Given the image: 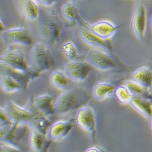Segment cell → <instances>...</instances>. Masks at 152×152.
<instances>
[{"label":"cell","instance_id":"11","mask_svg":"<svg viewBox=\"0 0 152 152\" xmlns=\"http://www.w3.org/2000/svg\"><path fill=\"white\" fill-rule=\"evenodd\" d=\"M92 69L93 66L88 62L72 60L65 65V73L69 79L82 82L88 78Z\"/></svg>","mask_w":152,"mask_h":152},{"label":"cell","instance_id":"25","mask_svg":"<svg viewBox=\"0 0 152 152\" xmlns=\"http://www.w3.org/2000/svg\"><path fill=\"white\" fill-rule=\"evenodd\" d=\"M50 125H51V122L48 119V118L39 113L28 125L32 126L43 134H46L47 131Z\"/></svg>","mask_w":152,"mask_h":152},{"label":"cell","instance_id":"23","mask_svg":"<svg viewBox=\"0 0 152 152\" xmlns=\"http://www.w3.org/2000/svg\"><path fill=\"white\" fill-rule=\"evenodd\" d=\"M116 86L107 82L97 83L93 88V95L97 100H102L114 93Z\"/></svg>","mask_w":152,"mask_h":152},{"label":"cell","instance_id":"32","mask_svg":"<svg viewBox=\"0 0 152 152\" xmlns=\"http://www.w3.org/2000/svg\"><path fill=\"white\" fill-rule=\"evenodd\" d=\"M6 30V28L4 26V24H3L1 20L0 19V35H1L3 32Z\"/></svg>","mask_w":152,"mask_h":152},{"label":"cell","instance_id":"13","mask_svg":"<svg viewBox=\"0 0 152 152\" xmlns=\"http://www.w3.org/2000/svg\"><path fill=\"white\" fill-rule=\"evenodd\" d=\"M75 119L60 121L50 125L46 133V137L52 142H60L66 138L72 130Z\"/></svg>","mask_w":152,"mask_h":152},{"label":"cell","instance_id":"9","mask_svg":"<svg viewBox=\"0 0 152 152\" xmlns=\"http://www.w3.org/2000/svg\"><path fill=\"white\" fill-rule=\"evenodd\" d=\"M1 36L3 42L9 46H27L33 43V38L31 32L24 28L6 29Z\"/></svg>","mask_w":152,"mask_h":152},{"label":"cell","instance_id":"5","mask_svg":"<svg viewBox=\"0 0 152 152\" xmlns=\"http://www.w3.org/2000/svg\"><path fill=\"white\" fill-rule=\"evenodd\" d=\"M0 61L15 70L30 74L29 61L23 49L19 48L8 47L0 56Z\"/></svg>","mask_w":152,"mask_h":152},{"label":"cell","instance_id":"31","mask_svg":"<svg viewBox=\"0 0 152 152\" xmlns=\"http://www.w3.org/2000/svg\"><path fill=\"white\" fill-rule=\"evenodd\" d=\"M104 150L101 149L100 147L99 146H93L91 147H90L88 150H86V151H90V152H99V151H103Z\"/></svg>","mask_w":152,"mask_h":152},{"label":"cell","instance_id":"29","mask_svg":"<svg viewBox=\"0 0 152 152\" xmlns=\"http://www.w3.org/2000/svg\"><path fill=\"white\" fill-rule=\"evenodd\" d=\"M37 4H40L45 7H50L56 3L63 0H34Z\"/></svg>","mask_w":152,"mask_h":152},{"label":"cell","instance_id":"3","mask_svg":"<svg viewBox=\"0 0 152 152\" xmlns=\"http://www.w3.org/2000/svg\"><path fill=\"white\" fill-rule=\"evenodd\" d=\"M54 58L48 48L43 42L36 43L31 49L29 61V72L33 79L53 66Z\"/></svg>","mask_w":152,"mask_h":152},{"label":"cell","instance_id":"27","mask_svg":"<svg viewBox=\"0 0 152 152\" xmlns=\"http://www.w3.org/2000/svg\"><path fill=\"white\" fill-rule=\"evenodd\" d=\"M114 93H115L117 100L122 104H126L129 103L132 97V95L124 86L116 88Z\"/></svg>","mask_w":152,"mask_h":152},{"label":"cell","instance_id":"10","mask_svg":"<svg viewBox=\"0 0 152 152\" xmlns=\"http://www.w3.org/2000/svg\"><path fill=\"white\" fill-rule=\"evenodd\" d=\"M75 120L80 128L90 134L92 138L95 139L96 134V117L92 107L86 105L79 108Z\"/></svg>","mask_w":152,"mask_h":152},{"label":"cell","instance_id":"2","mask_svg":"<svg viewBox=\"0 0 152 152\" xmlns=\"http://www.w3.org/2000/svg\"><path fill=\"white\" fill-rule=\"evenodd\" d=\"M37 30L42 42L48 46H54L60 40L62 23L53 13H47L40 10Z\"/></svg>","mask_w":152,"mask_h":152},{"label":"cell","instance_id":"20","mask_svg":"<svg viewBox=\"0 0 152 152\" xmlns=\"http://www.w3.org/2000/svg\"><path fill=\"white\" fill-rule=\"evenodd\" d=\"M133 81L145 88L152 86V69L148 67H142L136 69L131 75Z\"/></svg>","mask_w":152,"mask_h":152},{"label":"cell","instance_id":"7","mask_svg":"<svg viewBox=\"0 0 152 152\" xmlns=\"http://www.w3.org/2000/svg\"><path fill=\"white\" fill-rule=\"evenodd\" d=\"M131 26L137 39L141 42L145 41L147 27V9L142 0H137L134 4Z\"/></svg>","mask_w":152,"mask_h":152},{"label":"cell","instance_id":"35","mask_svg":"<svg viewBox=\"0 0 152 152\" xmlns=\"http://www.w3.org/2000/svg\"><path fill=\"white\" fill-rule=\"evenodd\" d=\"M72 1H74V2H76V3H77V1H80V0H72Z\"/></svg>","mask_w":152,"mask_h":152},{"label":"cell","instance_id":"21","mask_svg":"<svg viewBox=\"0 0 152 152\" xmlns=\"http://www.w3.org/2000/svg\"><path fill=\"white\" fill-rule=\"evenodd\" d=\"M61 14L65 20L71 24H75L81 17L76 2L67 1L63 3L61 9Z\"/></svg>","mask_w":152,"mask_h":152},{"label":"cell","instance_id":"18","mask_svg":"<svg viewBox=\"0 0 152 152\" xmlns=\"http://www.w3.org/2000/svg\"><path fill=\"white\" fill-rule=\"evenodd\" d=\"M129 104L148 119L152 118V101L142 96H132Z\"/></svg>","mask_w":152,"mask_h":152},{"label":"cell","instance_id":"12","mask_svg":"<svg viewBox=\"0 0 152 152\" xmlns=\"http://www.w3.org/2000/svg\"><path fill=\"white\" fill-rule=\"evenodd\" d=\"M78 23L81 24V26L86 28L97 36L105 40L110 39L119 29V26L107 20L99 21L95 23L91 24L80 17Z\"/></svg>","mask_w":152,"mask_h":152},{"label":"cell","instance_id":"16","mask_svg":"<svg viewBox=\"0 0 152 152\" xmlns=\"http://www.w3.org/2000/svg\"><path fill=\"white\" fill-rule=\"evenodd\" d=\"M33 105L38 111L48 118L55 114L54 98L49 94H41L33 98Z\"/></svg>","mask_w":152,"mask_h":152},{"label":"cell","instance_id":"6","mask_svg":"<svg viewBox=\"0 0 152 152\" xmlns=\"http://www.w3.org/2000/svg\"><path fill=\"white\" fill-rule=\"evenodd\" d=\"M86 60L93 67L101 71H112L120 66L116 59L110 56L105 50L96 48L88 50Z\"/></svg>","mask_w":152,"mask_h":152},{"label":"cell","instance_id":"15","mask_svg":"<svg viewBox=\"0 0 152 152\" xmlns=\"http://www.w3.org/2000/svg\"><path fill=\"white\" fill-rule=\"evenodd\" d=\"M23 18L29 21H35L39 17L40 9L34 0H14Z\"/></svg>","mask_w":152,"mask_h":152},{"label":"cell","instance_id":"28","mask_svg":"<svg viewBox=\"0 0 152 152\" xmlns=\"http://www.w3.org/2000/svg\"><path fill=\"white\" fill-rule=\"evenodd\" d=\"M124 86L132 96H142L145 92V88L132 80L126 81Z\"/></svg>","mask_w":152,"mask_h":152},{"label":"cell","instance_id":"14","mask_svg":"<svg viewBox=\"0 0 152 152\" xmlns=\"http://www.w3.org/2000/svg\"><path fill=\"white\" fill-rule=\"evenodd\" d=\"M79 35L83 42L94 48L107 51L113 50V45L110 39H102L85 27L82 26L79 29Z\"/></svg>","mask_w":152,"mask_h":152},{"label":"cell","instance_id":"33","mask_svg":"<svg viewBox=\"0 0 152 152\" xmlns=\"http://www.w3.org/2000/svg\"><path fill=\"white\" fill-rule=\"evenodd\" d=\"M150 23H151V29H152V17H151V18Z\"/></svg>","mask_w":152,"mask_h":152},{"label":"cell","instance_id":"8","mask_svg":"<svg viewBox=\"0 0 152 152\" xmlns=\"http://www.w3.org/2000/svg\"><path fill=\"white\" fill-rule=\"evenodd\" d=\"M28 128V125H17L11 122L0 124V142L17 146L26 135Z\"/></svg>","mask_w":152,"mask_h":152},{"label":"cell","instance_id":"22","mask_svg":"<svg viewBox=\"0 0 152 152\" xmlns=\"http://www.w3.org/2000/svg\"><path fill=\"white\" fill-rule=\"evenodd\" d=\"M0 87L6 94H12L24 90L19 81L7 75H0Z\"/></svg>","mask_w":152,"mask_h":152},{"label":"cell","instance_id":"4","mask_svg":"<svg viewBox=\"0 0 152 152\" xmlns=\"http://www.w3.org/2000/svg\"><path fill=\"white\" fill-rule=\"evenodd\" d=\"M32 99L30 100L28 106L22 107L15 104L14 101L7 99L6 102L4 110L9 121L15 124L28 125L39 115V113L32 104Z\"/></svg>","mask_w":152,"mask_h":152},{"label":"cell","instance_id":"1","mask_svg":"<svg viewBox=\"0 0 152 152\" xmlns=\"http://www.w3.org/2000/svg\"><path fill=\"white\" fill-rule=\"evenodd\" d=\"M90 100L88 93L82 88H74L61 93L54 102V111L64 115L86 105Z\"/></svg>","mask_w":152,"mask_h":152},{"label":"cell","instance_id":"19","mask_svg":"<svg viewBox=\"0 0 152 152\" xmlns=\"http://www.w3.org/2000/svg\"><path fill=\"white\" fill-rule=\"evenodd\" d=\"M0 75H7L19 81L26 90L31 81L33 79L29 73H24L12 69L0 61Z\"/></svg>","mask_w":152,"mask_h":152},{"label":"cell","instance_id":"24","mask_svg":"<svg viewBox=\"0 0 152 152\" xmlns=\"http://www.w3.org/2000/svg\"><path fill=\"white\" fill-rule=\"evenodd\" d=\"M50 82L56 89L63 90L68 86L69 79L65 72L61 70H56L50 74Z\"/></svg>","mask_w":152,"mask_h":152},{"label":"cell","instance_id":"34","mask_svg":"<svg viewBox=\"0 0 152 152\" xmlns=\"http://www.w3.org/2000/svg\"><path fill=\"white\" fill-rule=\"evenodd\" d=\"M151 121V130H152V118L150 119Z\"/></svg>","mask_w":152,"mask_h":152},{"label":"cell","instance_id":"30","mask_svg":"<svg viewBox=\"0 0 152 152\" xmlns=\"http://www.w3.org/2000/svg\"><path fill=\"white\" fill-rule=\"evenodd\" d=\"M7 114L6 113V111L4 108H2L0 107V124H6L8 122H10Z\"/></svg>","mask_w":152,"mask_h":152},{"label":"cell","instance_id":"26","mask_svg":"<svg viewBox=\"0 0 152 152\" xmlns=\"http://www.w3.org/2000/svg\"><path fill=\"white\" fill-rule=\"evenodd\" d=\"M60 50L68 58L72 60L78 56L77 48L72 42L68 41L63 43L60 47Z\"/></svg>","mask_w":152,"mask_h":152},{"label":"cell","instance_id":"17","mask_svg":"<svg viewBox=\"0 0 152 152\" xmlns=\"http://www.w3.org/2000/svg\"><path fill=\"white\" fill-rule=\"evenodd\" d=\"M30 129V144L33 151L37 152L47 151L50 144L53 142L46 137L39 130L32 126H29Z\"/></svg>","mask_w":152,"mask_h":152}]
</instances>
